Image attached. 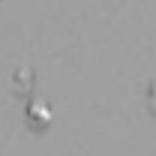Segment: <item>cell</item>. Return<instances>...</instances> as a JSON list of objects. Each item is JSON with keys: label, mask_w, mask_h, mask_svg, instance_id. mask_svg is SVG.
Segmentation results:
<instances>
[{"label": "cell", "mask_w": 156, "mask_h": 156, "mask_svg": "<svg viewBox=\"0 0 156 156\" xmlns=\"http://www.w3.org/2000/svg\"><path fill=\"white\" fill-rule=\"evenodd\" d=\"M51 108H48V102H30L27 105V126L30 129H36V132H42V129H48L51 126Z\"/></svg>", "instance_id": "1"}, {"label": "cell", "mask_w": 156, "mask_h": 156, "mask_svg": "<svg viewBox=\"0 0 156 156\" xmlns=\"http://www.w3.org/2000/svg\"><path fill=\"white\" fill-rule=\"evenodd\" d=\"M30 87H33V72H30V69H18V72H15V93L24 96Z\"/></svg>", "instance_id": "2"}, {"label": "cell", "mask_w": 156, "mask_h": 156, "mask_svg": "<svg viewBox=\"0 0 156 156\" xmlns=\"http://www.w3.org/2000/svg\"><path fill=\"white\" fill-rule=\"evenodd\" d=\"M150 108H153V111H156V87H153V90H150Z\"/></svg>", "instance_id": "3"}]
</instances>
